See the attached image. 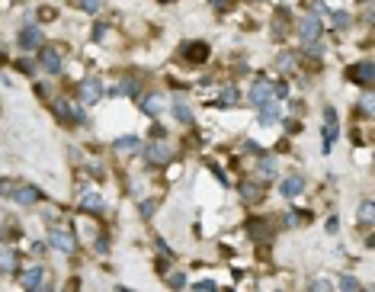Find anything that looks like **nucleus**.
I'll return each mask as SVG.
<instances>
[{
	"mask_svg": "<svg viewBox=\"0 0 375 292\" xmlns=\"http://www.w3.org/2000/svg\"><path fill=\"white\" fill-rule=\"evenodd\" d=\"M244 199H260V186H257V183H244Z\"/></svg>",
	"mask_w": 375,
	"mask_h": 292,
	"instance_id": "25",
	"label": "nucleus"
},
{
	"mask_svg": "<svg viewBox=\"0 0 375 292\" xmlns=\"http://www.w3.org/2000/svg\"><path fill=\"white\" fill-rule=\"evenodd\" d=\"M115 151H119V154H132V151H138V138H135V135H125V138H119V141H115Z\"/></svg>",
	"mask_w": 375,
	"mask_h": 292,
	"instance_id": "17",
	"label": "nucleus"
},
{
	"mask_svg": "<svg viewBox=\"0 0 375 292\" xmlns=\"http://www.w3.org/2000/svg\"><path fill=\"white\" fill-rule=\"evenodd\" d=\"M16 42H19V49H26V52H29V49H39V45H42V32H39L36 26H26V29L19 32Z\"/></svg>",
	"mask_w": 375,
	"mask_h": 292,
	"instance_id": "8",
	"label": "nucleus"
},
{
	"mask_svg": "<svg viewBox=\"0 0 375 292\" xmlns=\"http://www.w3.org/2000/svg\"><path fill=\"white\" fill-rule=\"evenodd\" d=\"M276 64H279V71H292V64H295V58H292L289 52H285V55H279V58H276Z\"/></svg>",
	"mask_w": 375,
	"mask_h": 292,
	"instance_id": "26",
	"label": "nucleus"
},
{
	"mask_svg": "<svg viewBox=\"0 0 375 292\" xmlns=\"http://www.w3.org/2000/svg\"><path fill=\"white\" fill-rule=\"evenodd\" d=\"M330 23L337 26V29H346V26H350V13H330Z\"/></svg>",
	"mask_w": 375,
	"mask_h": 292,
	"instance_id": "22",
	"label": "nucleus"
},
{
	"mask_svg": "<svg viewBox=\"0 0 375 292\" xmlns=\"http://www.w3.org/2000/svg\"><path fill=\"white\" fill-rule=\"evenodd\" d=\"M234 100H237V90L234 87H224L221 90V103H234Z\"/></svg>",
	"mask_w": 375,
	"mask_h": 292,
	"instance_id": "28",
	"label": "nucleus"
},
{
	"mask_svg": "<svg viewBox=\"0 0 375 292\" xmlns=\"http://www.w3.org/2000/svg\"><path fill=\"white\" fill-rule=\"evenodd\" d=\"M13 199H16L19 206H36L39 202V189L36 186H16L13 189Z\"/></svg>",
	"mask_w": 375,
	"mask_h": 292,
	"instance_id": "11",
	"label": "nucleus"
},
{
	"mask_svg": "<svg viewBox=\"0 0 375 292\" xmlns=\"http://www.w3.org/2000/svg\"><path fill=\"white\" fill-rule=\"evenodd\" d=\"M154 209H158V202H145V206H141V212H145V215H151Z\"/></svg>",
	"mask_w": 375,
	"mask_h": 292,
	"instance_id": "36",
	"label": "nucleus"
},
{
	"mask_svg": "<svg viewBox=\"0 0 375 292\" xmlns=\"http://www.w3.org/2000/svg\"><path fill=\"white\" fill-rule=\"evenodd\" d=\"M100 97H103V84H100V80H84V84H80V100H84V103H97Z\"/></svg>",
	"mask_w": 375,
	"mask_h": 292,
	"instance_id": "9",
	"label": "nucleus"
},
{
	"mask_svg": "<svg viewBox=\"0 0 375 292\" xmlns=\"http://www.w3.org/2000/svg\"><path fill=\"white\" fill-rule=\"evenodd\" d=\"M141 106H145V113H148V116H161V113L167 110V100H163L161 93H148V97L141 100Z\"/></svg>",
	"mask_w": 375,
	"mask_h": 292,
	"instance_id": "10",
	"label": "nucleus"
},
{
	"mask_svg": "<svg viewBox=\"0 0 375 292\" xmlns=\"http://www.w3.org/2000/svg\"><path fill=\"white\" fill-rule=\"evenodd\" d=\"M19 286L26 289H36V286H45V267H29L19 273Z\"/></svg>",
	"mask_w": 375,
	"mask_h": 292,
	"instance_id": "5",
	"label": "nucleus"
},
{
	"mask_svg": "<svg viewBox=\"0 0 375 292\" xmlns=\"http://www.w3.org/2000/svg\"><path fill=\"white\" fill-rule=\"evenodd\" d=\"M16 263H19V257L13 254L10 247L0 244V273H16Z\"/></svg>",
	"mask_w": 375,
	"mask_h": 292,
	"instance_id": "13",
	"label": "nucleus"
},
{
	"mask_svg": "<svg viewBox=\"0 0 375 292\" xmlns=\"http://www.w3.org/2000/svg\"><path fill=\"white\" fill-rule=\"evenodd\" d=\"M180 58L189 61V64H202V61L209 58V45L206 42H186L180 49Z\"/></svg>",
	"mask_w": 375,
	"mask_h": 292,
	"instance_id": "1",
	"label": "nucleus"
},
{
	"mask_svg": "<svg viewBox=\"0 0 375 292\" xmlns=\"http://www.w3.org/2000/svg\"><path fill=\"white\" fill-rule=\"evenodd\" d=\"M302 189H305V180H302L298 174H292V176H285V180H282L279 193H282V196H289V199H292V196H298Z\"/></svg>",
	"mask_w": 375,
	"mask_h": 292,
	"instance_id": "12",
	"label": "nucleus"
},
{
	"mask_svg": "<svg viewBox=\"0 0 375 292\" xmlns=\"http://www.w3.org/2000/svg\"><path fill=\"white\" fill-rule=\"evenodd\" d=\"M42 67H45L49 74H58V71H61V55H58L54 49H45V52H42Z\"/></svg>",
	"mask_w": 375,
	"mask_h": 292,
	"instance_id": "15",
	"label": "nucleus"
},
{
	"mask_svg": "<svg viewBox=\"0 0 375 292\" xmlns=\"http://www.w3.org/2000/svg\"><path fill=\"white\" fill-rule=\"evenodd\" d=\"M311 289H315V292H324V289H330V283H327V280H315V283H311Z\"/></svg>",
	"mask_w": 375,
	"mask_h": 292,
	"instance_id": "35",
	"label": "nucleus"
},
{
	"mask_svg": "<svg viewBox=\"0 0 375 292\" xmlns=\"http://www.w3.org/2000/svg\"><path fill=\"white\" fill-rule=\"evenodd\" d=\"M272 93V87L267 84V80H257L254 87H250V103H267Z\"/></svg>",
	"mask_w": 375,
	"mask_h": 292,
	"instance_id": "14",
	"label": "nucleus"
},
{
	"mask_svg": "<svg viewBox=\"0 0 375 292\" xmlns=\"http://www.w3.org/2000/svg\"><path fill=\"white\" fill-rule=\"evenodd\" d=\"M84 209H90V212H97V209H103V199H100L97 193H87V196H84Z\"/></svg>",
	"mask_w": 375,
	"mask_h": 292,
	"instance_id": "20",
	"label": "nucleus"
},
{
	"mask_svg": "<svg viewBox=\"0 0 375 292\" xmlns=\"http://www.w3.org/2000/svg\"><path fill=\"white\" fill-rule=\"evenodd\" d=\"M77 10H84V13H97L100 10V0H71Z\"/></svg>",
	"mask_w": 375,
	"mask_h": 292,
	"instance_id": "19",
	"label": "nucleus"
},
{
	"mask_svg": "<svg viewBox=\"0 0 375 292\" xmlns=\"http://www.w3.org/2000/svg\"><path fill=\"white\" fill-rule=\"evenodd\" d=\"M340 286H343L346 292H356V289H359V283L353 280V276H343V280H340Z\"/></svg>",
	"mask_w": 375,
	"mask_h": 292,
	"instance_id": "30",
	"label": "nucleus"
},
{
	"mask_svg": "<svg viewBox=\"0 0 375 292\" xmlns=\"http://www.w3.org/2000/svg\"><path fill=\"white\" fill-rule=\"evenodd\" d=\"M13 189H16V183H10V180H0V196H13Z\"/></svg>",
	"mask_w": 375,
	"mask_h": 292,
	"instance_id": "32",
	"label": "nucleus"
},
{
	"mask_svg": "<svg viewBox=\"0 0 375 292\" xmlns=\"http://www.w3.org/2000/svg\"><path fill=\"white\" fill-rule=\"evenodd\" d=\"M170 158H173V151H170L167 145H161V141H158V145H148V151H145V161H148V164H154V167L167 164Z\"/></svg>",
	"mask_w": 375,
	"mask_h": 292,
	"instance_id": "4",
	"label": "nucleus"
},
{
	"mask_svg": "<svg viewBox=\"0 0 375 292\" xmlns=\"http://www.w3.org/2000/svg\"><path fill=\"white\" fill-rule=\"evenodd\" d=\"M250 237H269V225H263V222H254V225H250Z\"/></svg>",
	"mask_w": 375,
	"mask_h": 292,
	"instance_id": "23",
	"label": "nucleus"
},
{
	"mask_svg": "<svg viewBox=\"0 0 375 292\" xmlns=\"http://www.w3.org/2000/svg\"><path fill=\"white\" fill-rule=\"evenodd\" d=\"M359 219H363L366 225L372 222V202H363V209H359Z\"/></svg>",
	"mask_w": 375,
	"mask_h": 292,
	"instance_id": "29",
	"label": "nucleus"
},
{
	"mask_svg": "<svg viewBox=\"0 0 375 292\" xmlns=\"http://www.w3.org/2000/svg\"><path fill=\"white\" fill-rule=\"evenodd\" d=\"M112 93H115V97H122V93H125V97H128V93H135V80H119V84H115L112 87Z\"/></svg>",
	"mask_w": 375,
	"mask_h": 292,
	"instance_id": "18",
	"label": "nucleus"
},
{
	"mask_svg": "<svg viewBox=\"0 0 375 292\" xmlns=\"http://www.w3.org/2000/svg\"><path fill=\"white\" fill-rule=\"evenodd\" d=\"M359 110H363V116H369V113H372V93H366V97H363Z\"/></svg>",
	"mask_w": 375,
	"mask_h": 292,
	"instance_id": "33",
	"label": "nucleus"
},
{
	"mask_svg": "<svg viewBox=\"0 0 375 292\" xmlns=\"http://www.w3.org/2000/svg\"><path fill=\"white\" fill-rule=\"evenodd\" d=\"M16 67H19V71H26V74H32V71H36V64H32L29 58H19V61H16Z\"/></svg>",
	"mask_w": 375,
	"mask_h": 292,
	"instance_id": "31",
	"label": "nucleus"
},
{
	"mask_svg": "<svg viewBox=\"0 0 375 292\" xmlns=\"http://www.w3.org/2000/svg\"><path fill=\"white\" fill-rule=\"evenodd\" d=\"M260 174L263 176H276V161H272V158H263L260 161Z\"/></svg>",
	"mask_w": 375,
	"mask_h": 292,
	"instance_id": "24",
	"label": "nucleus"
},
{
	"mask_svg": "<svg viewBox=\"0 0 375 292\" xmlns=\"http://www.w3.org/2000/svg\"><path fill=\"white\" fill-rule=\"evenodd\" d=\"M231 3V0H215V6H228Z\"/></svg>",
	"mask_w": 375,
	"mask_h": 292,
	"instance_id": "37",
	"label": "nucleus"
},
{
	"mask_svg": "<svg viewBox=\"0 0 375 292\" xmlns=\"http://www.w3.org/2000/svg\"><path fill=\"white\" fill-rule=\"evenodd\" d=\"M350 77L356 80V84H363L366 90H369L372 80H375V64H372V61H359V64H353V67H350Z\"/></svg>",
	"mask_w": 375,
	"mask_h": 292,
	"instance_id": "2",
	"label": "nucleus"
},
{
	"mask_svg": "<svg viewBox=\"0 0 375 292\" xmlns=\"http://www.w3.org/2000/svg\"><path fill=\"white\" fill-rule=\"evenodd\" d=\"M49 244L54 250H61V254H74V247H77V241H74V234L61 232V228H54V232L49 234Z\"/></svg>",
	"mask_w": 375,
	"mask_h": 292,
	"instance_id": "3",
	"label": "nucleus"
},
{
	"mask_svg": "<svg viewBox=\"0 0 375 292\" xmlns=\"http://www.w3.org/2000/svg\"><path fill=\"white\" fill-rule=\"evenodd\" d=\"M298 32H302V42H318V36H321V23H318V16H305L302 26H298Z\"/></svg>",
	"mask_w": 375,
	"mask_h": 292,
	"instance_id": "7",
	"label": "nucleus"
},
{
	"mask_svg": "<svg viewBox=\"0 0 375 292\" xmlns=\"http://www.w3.org/2000/svg\"><path fill=\"white\" fill-rule=\"evenodd\" d=\"M279 119H282V110L272 106V103H263V110H260V122H263V125H272V122H279Z\"/></svg>",
	"mask_w": 375,
	"mask_h": 292,
	"instance_id": "16",
	"label": "nucleus"
},
{
	"mask_svg": "<svg viewBox=\"0 0 375 292\" xmlns=\"http://www.w3.org/2000/svg\"><path fill=\"white\" fill-rule=\"evenodd\" d=\"M333 141H337V113L327 110L324 113V151H330Z\"/></svg>",
	"mask_w": 375,
	"mask_h": 292,
	"instance_id": "6",
	"label": "nucleus"
},
{
	"mask_svg": "<svg viewBox=\"0 0 375 292\" xmlns=\"http://www.w3.org/2000/svg\"><path fill=\"white\" fill-rule=\"evenodd\" d=\"M305 219H298V212H285V219H282V225L285 228H295V225H302Z\"/></svg>",
	"mask_w": 375,
	"mask_h": 292,
	"instance_id": "27",
	"label": "nucleus"
},
{
	"mask_svg": "<svg viewBox=\"0 0 375 292\" xmlns=\"http://www.w3.org/2000/svg\"><path fill=\"white\" fill-rule=\"evenodd\" d=\"M173 116L180 122H193V113H189V106H183V103H173Z\"/></svg>",
	"mask_w": 375,
	"mask_h": 292,
	"instance_id": "21",
	"label": "nucleus"
},
{
	"mask_svg": "<svg viewBox=\"0 0 375 292\" xmlns=\"http://www.w3.org/2000/svg\"><path fill=\"white\" fill-rule=\"evenodd\" d=\"M167 283H170V286H183V283H186V276H183V273H170Z\"/></svg>",
	"mask_w": 375,
	"mask_h": 292,
	"instance_id": "34",
	"label": "nucleus"
}]
</instances>
